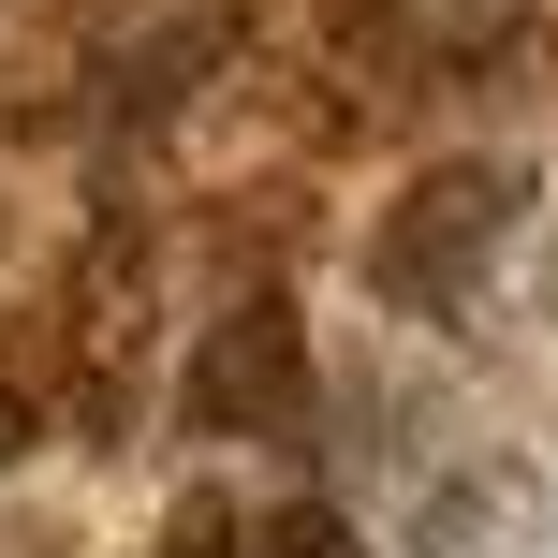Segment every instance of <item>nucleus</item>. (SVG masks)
Wrapping results in <instances>:
<instances>
[{
    "label": "nucleus",
    "mask_w": 558,
    "mask_h": 558,
    "mask_svg": "<svg viewBox=\"0 0 558 558\" xmlns=\"http://www.w3.org/2000/svg\"><path fill=\"white\" fill-rule=\"evenodd\" d=\"M530 162L514 147H426L412 177H397V206L367 221L353 279L397 308V324H471L485 294H500V265L530 251Z\"/></svg>",
    "instance_id": "nucleus-1"
},
{
    "label": "nucleus",
    "mask_w": 558,
    "mask_h": 558,
    "mask_svg": "<svg viewBox=\"0 0 558 558\" xmlns=\"http://www.w3.org/2000/svg\"><path fill=\"white\" fill-rule=\"evenodd\" d=\"M308 29L353 104H530L558 59L530 0H308Z\"/></svg>",
    "instance_id": "nucleus-2"
},
{
    "label": "nucleus",
    "mask_w": 558,
    "mask_h": 558,
    "mask_svg": "<svg viewBox=\"0 0 558 558\" xmlns=\"http://www.w3.org/2000/svg\"><path fill=\"white\" fill-rule=\"evenodd\" d=\"M308 397H324V367H308V324H294V294L235 279V294L192 324L177 412H192L206 441H308Z\"/></svg>",
    "instance_id": "nucleus-3"
},
{
    "label": "nucleus",
    "mask_w": 558,
    "mask_h": 558,
    "mask_svg": "<svg viewBox=\"0 0 558 558\" xmlns=\"http://www.w3.org/2000/svg\"><path fill=\"white\" fill-rule=\"evenodd\" d=\"M162 558H367L338 500H251V485H206L162 514Z\"/></svg>",
    "instance_id": "nucleus-4"
}]
</instances>
